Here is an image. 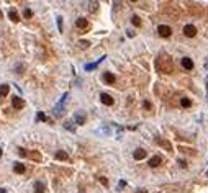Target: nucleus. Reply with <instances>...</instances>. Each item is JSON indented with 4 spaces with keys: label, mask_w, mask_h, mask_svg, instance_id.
Masks as SVG:
<instances>
[{
    "label": "nucleus",
    "mask_w": 208,
    "mask_h": 193,
    "mask_svg": "<svg viewBox=\"0 0 208 193\" xmlns=\"http://www.w3.org/2000/svg\"><path fill=\"white\" fill-rule=\"evenodd\" d=\"M156 69L159 72H166V74H171L172 70H174V62H172L171 56L169 54H164L161 53L156 58Z\"/></svg>",
    "instance_id": "obj_1"
},
{
    "label": "nucleus",
    "mask_w": 208,
    "mask_h": 193,
    "mask_svg": "<svg viewBox=\"0 0 208 193\" xmlns=\"http://www.w3.org/2000/svg\"><path fill=\"white\" fill-rule=\"evenodd\" d=\"M66 100H67V93H64L63 98H61V102H59L58 105L54 107V115L56 116H61L64 113V103H66Z\"/></svg>",
    "instance_id": "obj_2"
},
{
    "label": "nucleus",
    "mask_w": 208,
    "mask_h": 193,
    "mask_svg": "<svg viewBox=\"0 0 208 193\" xmlns=\"http://www.w3.org/2000/svg\"><path fill=\"white\" fill-rule=\"evenodd\" d=\"M157 33L161 38H169L172 34V29H171V26H167V25H159Z\"/></svg>",
    "instance_id": "obj_3"
},
{
    "label": "nucleus",
    "mask_w": 208,
    "mask_h": 193,
    "mask_svg": "<svg viewBox=\"0 0 208 193\" xmlns=\"http://www.w3.org/2000/svg\"><path fill=\"white\" fill-rule=\"evenodd\" d=\"M85 119H87V118H85V113H84L82 110H79V111H75V113H74V121L77 124H85Z\"/></svg>",
    "instance_id": "obj_4"
},
{
    "label": "nucleus",
    "mask_w": 208,
    "mask_h": 193,
    "mask_svg": "<svg viewBox=\"0 0 208 193\" xmlns=\"http://www.w3.org/2000/svg\"><path fill=\"white\" fill-rule=\"evenodd\" d=\"M183 34L187 38H193L197 34V28L193 25H185L183 26Z\"/></svg>",
    "instance_id": "obj_5"
},
{
    "label": "nucleus",
    "mask_w": 208,
    "mask_h": 193,
    "mask_svg": "<svg viewBox=\"0 0 208 193\" xmlns=\"http://www.w3.org/2000/svg\"><path fill=\"white\" fill-rule=\"evenodd\" d=\"M12 105H13L15 110H21V108L25 107V102H23L20 97H13V98H12Z\"/></svg>",
    "instance_id": "obj_6"
},
{
    "label": "nucleus",
    "mask_w": 208,
    "mask_h": 193,
    "mask_svg": "<svg viewBox=\"0 0 208 193\" xmlns=\"http://www.w3.org/2000/svg\"><path fill=\"white\" fill-rule=\"evenodd\" d=\"M100 102L103 105H107V107H110V105H113V97H110L108 93H102L100 95Z\"/></svg>",
    "instance_id": "obj_7"
},
{
    "label": "nucleus",
    "mask_w": 208,
    "mask_h": 193,
    "mask_svg": "<svg viewBox=\"0 0 208 193\" xmlns=\"http://www.w3.org/2000/svg\"><path fill=\"white\" fill-rule=\"evenodd\" d=\"M115 80H117V79H115V75H113L112 72H105L103 74V82L107 84V85H113Z\"/></svg>",
    "instance_id": "obj_8"
},
{
    "label": "nucleus",
    "mask_w": 208,
    "mask_h": 193,
    "mask_svg": "<svg viewBox=\"0 0 208 193\" xmlns=\"http://www.w3.org/2000/svg\"><path fill=\"white\" fill-rule=\"evenodd\" d=\"M33 188H34V193H44V192H46V187H44V183H43L41 180H36V182H34Z\"/></svg>",
    "instance_id": "obj_9"
},
{
    "label": "nucleus",
    "mask_w": 208,
    "mask_h": 193,
    "mask_svg": "<svg viewBox=\"0 0 208 193\" xmlns=\"http://www.w3.org/2000/svg\"><path fill=\"white\" fill-rule=\"evenodd\" d=\"M75 26H77L79 29H87V28H89L87 18H77V21H75Z\"/></svg>",
    "instance_id": "obj_10"
},
{
    "label": "nucleus",
    "mask_w": 208,
    "mask_h": 193,
    "mask_svg": "<svg viewBox=\"0 0 208 193\" xmlns=\"http://www.w3.org/2000/svg\"><path fill=\"white\" fill-rule=\"evenodd\" d=\"M161 162H162L161 156H152L149 159V167H159V165H161Z\"/></svg>",
    "instance_id": "obj_11"
},
{
    "label": "nucleus",
    "mask_w": 208,
    "mask_h": 193,
    "mask_svg": "<svg viewBox=\"0 0 208 193\" xmlns=\"http://www.w3.org/2000/svg\"><path fill=\"white\" fill-rule=\"evenodd\" d=\"M182 67H183V69H187V70H192V69H193V61H192L190 58H183L182 59Z\"/></svg>",
    "instance_id": "obj_12"
},
{
    "label": "nucleus",
    "mask_w": 208,
    "mask_h": 193,
    "mask_svg": "<svg viewBox=\"0 0 208 193\" xmlns=\"http://www.w3.org/2000/svg\"><path fill=\"white\" fill-rule=\"evenodd\" d=\"M133 157H134L136 160L144 159V157H146V151H144V149H136V151L133 152Z\"/></svg>",
    "instance_id": "obj_13"
},
{
    "label": "nucleus",
    "mask_w": 208,
    "mask_h": 193,
    "mask_svg": "<svg viewBox=\"0 0 208 193\" xmlns=\"http://www.w3.org/2000/svg\"><path fill=\"white\" fill-rule=\"evenodd\" d=\"M8 17H10V20L12 21H15V23H18L20 21V17H18V12L15 8H10L8 10Z\"/></svg>",
    "instance_id": "obj_14"
},
{
    "label": "nucleus",
    "mask_w": 208,
    "mask_h": 193,
    "mask_svg": "<svg viewBox=\"0 0 208 193\" xmlns=\"http://www.w3.org/2000/svg\"><path fill=\"white\" fill-rule=\"evenodd\" d=\"M105 58H107V56H102V58H100V59H98V61H95V62H92V64H85V70H93V69H95V67H97V66H98V64H100V62L103 61V59H105Z\"/></svg>",
    "instance_id": "obj_15"
},
{
    "label": "nucleus",
    "mask_w": 208,
    "mask_h": 193,
    "mask_svg": "<svg viewBox=\"0 0 208 193\" xmlns=\"http://www.w3.org/2000/svg\"><path fill=\"white\" fill-rule=\"evenodd\" d=\"M13 170H15V173H25V165L21 164V162H17V164L13 165Z\"/></svg>",
    "instance_id": "obj_16"
},
{
    "label": "nucleus",
    "mask_w": 208,
    "mask_h": 193,
    "mask_svg": "<svg viewBox=\"0 0 208 193\" xmlns=\"http://www.w3.org/2000/svg\"><path fill=\"white\" fill-rule=\"evenodd\" d=\"M8 92H10L8 84H2V85H0V97H7Z\"/></svg>",
    "instance_id": "obj_17"
},
{
    "label": "nucleus",
    "mask_w": 208,
    "mask_h": 193,
    "mask_svg": "<svg viewBox=\"0 0 208 193\" xmlns=\"http://www.w3.org/2000/svg\"><path fill=\"white\" fill-rule=\"evenodd\" d=\"M56 159L58 160H67L69 159V154H67L66 151H58L56 152Z\"/></svg>",
    "instance_id": "obj_18"
},
{
    "label": "nucleus",
    "mask_w": 208,
    "mask_h": 193,
    "mask_svg": "<svg viewBox=\"0 0 208 193\" xmlns=\"http://www.w3.org/2000/svg\"><path fill=\"white\" fill-rule=\"evenodd\" d=\"M36 121H46V123H51V119L43 113V111H38L36 113Z\"/></svg>",
    "instance_id": "obj_19"
},
{
    "label": "nucleus",
    "mask_w": 208,
    "mask_h": 193,
    "mask_svg": "<svg viewBox=\"0 0 208 193\" xmlns=\"http://www.w3.org/2000/svg\"><path fill=\"white\" fill-rule=\"evenodd\" d=\"M26 157H30V159H33V160H38V162L41 160V154H39V152H36V151L28 152V154H26Z\"/></svg>",
    "instance_id": "obj_20"
},
{
    "label": "nucleus",
    "mask_w": 208,
    "mask_h": 193,
    "mask_svg": "<svg viewBox=\"0 0 208 193\" xmlns=\"http://www.w3.org/2000/svg\"><path fill=\"white\" fill-rule=\"evenodd\" d=\"M180 105H182L183 108H190L192 107V100L187 98V97H182V98H180Z\"/></svg>",
    "instance_id": "obj_21"
},
{
    "label": "nucleus",
    "mask_w": 208,
    "mask_h": 193,
    "mask_svg": "<svg viewBox=\"0 0 208 193\" xmlns=\"http://www.w3.org/2000/svg\"><path fill=\"white\" fill-rule=\"evenodd\" d=\"M131 23H133L134 26H139L141 25V18L138 17V15H133V17H131Z\"/></svg>",
    "instance_id": "obj_22"
},
{
    "label": "nucleus",
    "mask_w": 208,
    "mask_h": 193,
    "mask_svg": "<svg viewBox=\"0 0 208 193\" xmlns=\"http://www.w3.org/2000/svg\"><path fill=\"white\" fill-rule=\"evenodd\" d=\"M64 128H66V129H69L71 133L75 131V126L72 124V121H66V123H64Z\"/></svg>",
    "instance_id": "obj_23"
},
{
    "label": "nucleus",
    "mask_w": 208,
    "mask_h": 193,
    "mask_svg": "<svg viewBox=\"0 0 208 193\" xmlns=\"http://www.w3.org/2000/svg\"><path fill=\"white\" fill-rule=\"evenodd\" d=\"M98 8V2H89V10L90 12H97Z\"/></svg>",
    "instance_id": "obj_24"
},
{
    "label": "nucleus",
    "mask_w": 208,
    "mask_h": 193,
    "mask_svg": "<svg viewBox=\"0 0 208 193\" xmlns=\"http://www.w3.org/2000/svg\"><path fill=\"white\" fill-rule=\"evenodd\" d=\"M157 141L162 144V146L167 149V151H172V146H171V142H169V141H162V139H157Z\"/></svg>",
    "instance_id": "obj_25"
},
{
    "label": "nucleus",
    "mask_w": 208,
    "mask_h": 193,
    "mask_svg": "<svg viewBox=\"0 0 208 193\" xmlns=\"http://www.w3.org/2000/svg\"><path fill=\"white\" fill-rule=\"evenodd\" d=\"M23 17H25V18H31V17H33V12H31L30 8H25V12H23Z\"/></svg>",
    "instance_id": "obj_26"
},
{
    "label": "nucleus",
    "mask_w": 208,
    "mask_h": 193,
    "mask_svg": "<svg viewBox=\"0 0 208 193\" xmlns=\"http://www.w3.org/2000/svg\"><path fill=\"white\" fill-rule=\"evenodd\" d=\"M89 46H90L89 41H79V48H82V49H87Z\"/></svg>",
    "instance_id": "obj_27"
},
{
    "label": "nucleus",
    "mask_w": 208,
    "mask_h": 193,
    "mask_svg": "<svg viewBox=\"0 0 208 193\" xmlns=\"http://www.w3.org/2000/svg\"><path fill=\"white\" fill-rule=\"evenodd\" d=\"M143 107H144L146 110H152V105H151L149 100H144V102H143Z\"/></svg>",
    "instance_id": "obj_28"
},
{
    "label": "nucleus",
    "mask_w": 208,
    "mask_h": 193,
    "mask_svg": "<svg viewBox=\"0 0 208 193\" xmlns=\"http://www.w3.org/2000/svg\"><path fill=\"white\" fill-rule=\"evenodd\" d=\"M58 29L63 33V18H61V17L58 18Z\"/></svg>",
    "instance_id": "obj_29"
},
{
    "label": "nucleus",
    "mask_w": 208,
    "mask_h": 193,
    "mask_svg": "<svg viewBox=\"0 0 208 193\" xmlns=\"http://www.w3.org/2000/svg\"><path fill=\"white\" fill-rule=\"evenodd\" d=\"M98 180H100V183H102V185H105V187L108 185V180H107L105 177H98Z\"/></svg>",
    "instance_id": "obj_30"
},
{
    "label": "nucleus",
    "mask_w": 208,
    "mask_h": 193,
    "mask_svg": "<svg viewBox=\"0 0 208 193\" xmlns=\"http://www.w3.org/2000/svg\"><path fill=\"white\" fill-rule=\"evenodd\" d=\"M18 154H20L21 157H26V154H28V152H26L23 147H20V149H18Z\"/></svg>",
    "instance_id": "obj_31"
},
{
    "label": "nucleus",
    "mask_w": 208,
    "mask_h": 193,
    "mask_svg": "<svg viewBox=\"0 0 208 193\" xmlns=\"http://www.w3.org/2000/svg\"><path fill=\"white\" fill-rule=\"evenodd\" d=\"M126 187V182L125 180H120V183H118V190H123Z\"/></svg>",
    "instance_id": "obj_32"
},
{
    "label": "nucleus",
    "mask_w": 208,
    "mask_h": 193,
    "mask_svg": "<svg viewBox=\"0 0 208 193\" xmlns=\"http://www.w3.org/2000/svg\"><path fill=\"white\" fill-rule=\"evenodd\" d=\"M126 34H128L129 38H133L134 36V31H133V29H126Z\"/></svg>",
    "instance_id": "obj_33"
},
{
    "label": "nucleus",
    "mask_w": 208,
    "mask_h": 193,
    "mask_svg": "<svg viewBox=\"0 0 208 193\" xmlns=\"http://www.w3.org/2000/svg\"><path fill=\"white\" fill-rule=\"evenodd\" d=\"M23 69H25L23 66H18L17 67V72H18V74H23Z\"/></svg>",
    "instance_id": "obj_34"
},
{
    "label": "nucleus",
    "mask_w": 208,
    "mask_h": 193,
    "mask_svg": "<svg viewBox=\"0 0 208 193\" xmlns=\"http://www.w3.org/2000/svg\"><path fill=\"white\" fill-rule=\"evenodd\" d=\"M179 164L182 165V167H187V162H185L183 159H179Z\"/></svg>",
    "instance_id": "obj_35"
},
{
    "label": "nucleus",
    "mask_w": 208,
    "mask_h": 193,
    "mask_svg": "<svg viewBox=\"0 0 208 193\" xmlns=\"http://www.w3.org/2000/svg\"><path fill=\"white\" fill-rule=\"evenodd\" d=\"M205 70H208V58L205 59Z\"/></svg>",
    "instance_id": "obj_36"
},
{
    "label": "nucleus",
    "mask_w": 208,
    "mask_h": 193,
    "mask_svg": "<svg viewBox=\"0 0 208 193\" xmlns=\"http://www.w3.org/2000/svg\"><path fill=\"white\" fill-rule=\"evenodd\" d=\"M136 193H148L146 190H141V192H136Z\"/></svg>",
    "instance_id": "obj_37"
},
{
    "label": "nucleus",
    "mask_w": 208,
    "mask_h": 193,
    "mask_svg": "<svg viewBox=\"0 0 208 193\" xmlns=\"http://www.w3.org/2000/svg\"><path fill=\"white\" fill-rule=\"evenodd\" d=\"M205 84H207V90H208V77H207V80H205Z\"/></svg>",
    "instance_id": "obj_38"
},
{
    "label": "nucleus",
    "mask_w": 208,
    "mask_h": 193,
    "mask_svg": "<svg viewBox=\"0 0 208 193\" xmlns=\"http://www.w3.org/2000/svg\"><path fill=\"white\" fill-rule=\"evenodd\" d=\"M2 17H4V13H2V10H0V20H2Z\"/></svg>",
    "instance_id": "obj_39"
},
{
    "label": "nucleus",
    "mask_w": 208,
    "mask_h": 193,
    "mask_svg": "<svg viewBox=\"0 0 208 193\" xmlns=\"http://www.w3.org/2000/svg\"><path fill=\"white\" fill-rule=\"evenodd\" d=\"M79 193H84V188H80V190H79Z\"/></svg>",
    "instance_id": "obj_40"
},
{
    "label": "nucleus",
    "mask_w": 208,
    "mask_h": 193,
    "mask_svg": "<svg viewBox=\"0 0 208 193\" xmlns=\"http://www.w3.org/2000/svg\"><path fill=\"white\" fill-rule=\"evenodd\" d=\"M0 157H2V147H0Z\"/></svg>",
    "instance_id": "obj_41"
},
{
    "label": "nucleus",
    "mask_w": 208,
    "mask_h": 193,
    "mask_svg": "<svg viewBox=\"0 0 208 193\" xmlns=\"http://www.w3.org/2000/svg\"><path fill=\"white\" fill-rule=\"evenodd\" d=\"M207 177H208V170H207Z\"/></svg>",
    "instance_id": "obj_42"
}]
</instances>
